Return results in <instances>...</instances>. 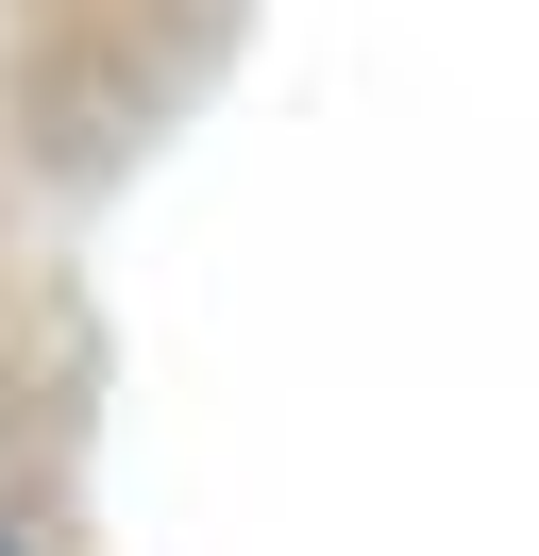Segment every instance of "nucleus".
Listing matches in <instances>:
<instances>
[{
	"label": "nucleus",
	"mask_w": 539,
	"mask_h": 556,
	"mask_svg": "<svg viewBox=\"0 0 539 556\" xmlns=\"http://www.w3.org/2000/svg\"><path fill=\"white\" fill-rule=\"evenodd\" d=\"M0 556H17V540H0Z\"/></svg>",
	"instance_id": "1"
}]
</instances>
